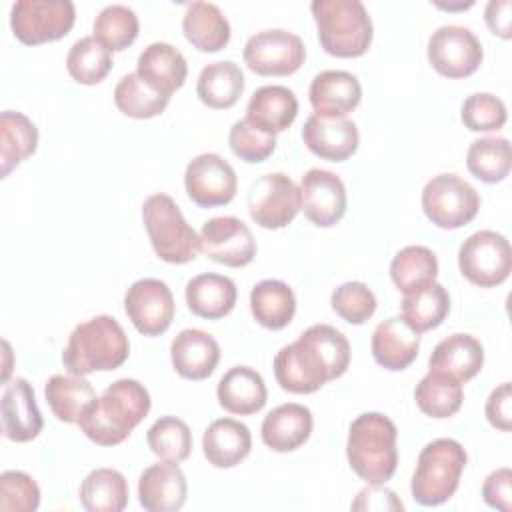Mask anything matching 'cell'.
Returning <instances> with one entry per match:
<instances>
[{"instance_id":"cell-26","label":"cell","mask_w":512,"mask_h":512,"mask_svg":"<svg viewBox=\"0 0 512 512\" xmlns=\"http://www.w3.org/2000/svg\"><path fill=\"white\" fill-rule=\"evenodd\" d=\"M484 364V346L472 334L456 332L436 344L428 358L432 372L448 374L462 384L474 378Z\"/></svg>"},{"instance_id":"cell-18","label":"cell","mask_w":512,"mask_h":512,"mask_svg":"<svg viewBox=\"0 0 512 512\" xmlns=\"http://www.w3.org/2000/svg\"><path fill=\"white\" fill-rule=\"evenodd\" d=\"M0 418L2 436L12 442H30L42 432L44 418L36 404L34 388L26 378H14L4 386Z\"/></svg>"},{"instance_id":"cell-17","label":"cell","mask_w":512,"mask_h":512,"mask_svg":"<svg viewBox=\"0 0 512 512\" xmlns=\"http://www.w3.org/2000/svg\"><path fill=\"white\" fill-rule=\"evenodd\" d=\"M298 192L300 210L312 224L330 228L344 218L346 186L338 174L322 168H310L302 176Z\"/></svg>"},{"instance_id":"cell-13","label":"cell","mask_w":512,"mask_h":512,"mask_svg":"<svg viewBox=\"0 0 512 512\" xmlns=\"http://www.w3.org/2000/svg\"><path fill=\"white\" fill-rule=\"evenodd\" d=\"M484 50L476 34L458 24H446L428 38V62L446 78H466L482 64Z\"/></svg>"},{"instance_id":"cell-29","label":"cell","mask_w":512,"mask_h":512,"mask_svg":"<svg viewBox=\"0 0 512 512\" xmlns=\"http://www.w3.org/2000/svg\"><path fill=\"white\" fill-rule=\"evenodd\" d=\"M202 450L212 466L234 468L252 450L250 428L234 418H218L204 430Z\"/></svg>"},{"instance_id":"cell-32","label":"cell","mask_w":512,"mask_h":512,"mask_svg":"<svg viewBox=\"0 0 512 512\" xmlns=\"http://www.w3.org/2000/svg\"><path fill=\"white\" fill-rule=\"evenodd\" d=\"M244 92V74L232 60L210 62L200 70L196 94L202 104L214 110L232 108Z\"/></svg>"},{"instance_id":"cell-52","label":"cell","mask_w":512,"mask_h":512,"mask_svg":"<svg viewBox=\"0 0 512 512\" xmlns=\"http://www.w3.org/2000/svg\"><path fill=\"white\" fill-rule=\"evenodd\" d=\"M512 2L510 0H490L484 10V20L492 34L508 40L512 36Z\"/></svg>"},{"instance_id":"cell-50","label":"cell","mask_w":512,"mask_h":512,"mask_svg":"<svg viewBox=\"0 0 512 512\" xmlns=\"http://www.w3.org/2000/svg\"><path fill=\"white\" fill-rule=\"evenodd\" d=\"M512 388H510V382H502L500 386H496L488 400H486V420L502 430V432H508L510 430V420H512Z\"/></svg>"},{"instance_id":"cell-41","label":"cell","mask_w":512,"mask_h":512,"mask_svg":"<svg viewBox=\"0 0 512 512\" xmlns=\"http://www.w3.org/2000/svg\"><path fill=\"white\" fill-rule=\"evenodd\" d=\"M170 98L148 86L136 72L122 76L114 88L116 108L130 118H154L162 114Z\"/></svg>"},{"instance_id":"cell-1","label":"cell","mask_w":512,"mask_h":512,"mask_svg":"<svg viewBox=\"0 0 512 512\" xmlns=\"http://www.w3.org/2000/svg\"><path fill=\"white\" fill-rule=\"evenodd\" d=\"M350 364L348 338L330 324H314L292 344L278 350L274 376L282 390L312 394L340 378Z\"/></svg>"},{"instance_id":"cell-36","label":"cell","mask_w":512,"mask_h":512,"mask_svg":"<svg viewBox=\"0 0 512 512\" xmlns=\"http://www.w3.org/2000/svg\"><path fill=\"white\" fill-rule=\"evenodd\" d=\"M38 128L22 112L4 110L0 114V162L6 178L20 162L36 152Z\"/></svg>"},{"instance_id":"cell-15","label":"cell","mask_w":512,"mask_h":512,"mask_svg":"<svg viewBox=\"0 0 512 512\" xmlns=\"http://www.w3.org/2000/svg\"><path fill=\"white\" fill-rule=\"evenodd\" d=\"M124 310L140 334L160 336L170 328L176 304L164 280L140 278L126 290Z\"/></svg>"},{"instance_id":"cell-3","label":"cell","mask_w":512,"mask_h":512,"mask_svg":"<svg viewBox=\"0 0 512 512\" xmlns=\"http://www.w3.org/2000/svg\"><path fill=\"white\" fill-rule=\"evenodd\" d=\"M396 424L380 412H364L352 420L346 458L354 474L366 484H386L398 466Z\"/></svg>"},{"instance_id":"cell-10","label":"cell","mask_w":512,"mask_h":512,"mask_svg":"<svg viewBox=\"0 0 512 512\" xmlns=\"http://www.w3.org/2000/svg\"><path fill=\"white\" fill-rule=\"evenodd\" d=\"M458 268L468 282L480 288L498 286L512 270L510 242L500 232L478 230L460 244Z\"/></svg>"},{"instance_id":"cell-24","label":"cell","mask_w":512,"mask_h":512,"mask_svg":"<svg viewBox=\"0 0 512 512\" xmlns=\"http://www.w3.org/2000/svg\"><path fill=\"white\" fill-rule=\"evenodd\" d=\"M312 426V412L302 404L288 402L264 416L260 436L272 452H292L310 438Z\"/></svg>"},{"instance_id":"cell-35","label":"cell","mask_w":512,"mask_h":512,"mask_svg":"<svg viewBox=\"0 0 512 512\" xmlns=\"http://www.w3.org/2000/svg\"><path fill=\"white\" fill-rule=\"evenodd\" d=\"M78 500L88 512H120L128 504V482L120 470L96 468L82 480Z\"/></svg>"},{"instance_id":"cell-23","label":"cell","mask_w":512,"mask_h":512,"mask_svg":"<svg viewBox=\"0 0 512 512\" xmlns=\"http://www.w3.org/2000/svg\"><path fill=\"white\" fill-rule=\"evenodd\" d=\"M374 360L392 372L408 368L420 350V334L414 332L402 316H390L382 320L370 340Z\"/></svg>"},{"instance_id":"cell-6","label":"cell","mask_w":512,"mask_h":512,"mask_svg":"<svg viewBox=\"0 0 512 512\" xmlns=\"http://www.w3.org/2000/svg\"><path fill=\"white\" fill-rule=\"evenodd\" d=\"M466 450L458 440L436 438L428 442L416 462L410 492L422 506H438L454 496L466 468Z\"/></svg>"},{"instance_id":"cell-28","label":"cell","mask_w":512,"mask_h":512,"mask_svg":"<svg viewBox=\"0 0 512 512\" xmlns=\"http://www.w3.org/2000/svg\"><path fill=\"white\" fill-rule=\"evenodd\" d=\"M296 116L298 98L290 88L280 84H270L254 90L246 106V120L274 136L292 126Z\"/></svg>"},{"instance_id":"cell-11","label":"cell","mask_w":512,"mask_h":512,"mask_svg":"<svg viewBox=\"0 0 512 512\" xmlns=\"http://www.w3.org/2000/svg\"><path fill=\"white\" fill-rule=\"evenodd\" d=\"M246 66L260 76H290L306 58L300 36L284 28H268L252 34L242 50Z\"/></svg>"},{"instance_id":"cell-22","label":"cell","mask_w":512,"mask_h":512,"mask_svg":"<svg viewBox=\"0 0 512 512\" xmlns=\"http://www.w3.org/2000/svg\"><path fill=\"white\" fill-rule=\"evenodd\" d=\"M170 360L182 378L204 380L218 366L220 346L212 334L200 328H184L170 344Z\"/></svg>"},{"instance_id":"cell-25","label":"cell","mask_w":512,"mask_h":512,"mask_svg":"<svg viewBox=\"0 0 512 512\" xmlns=\"http://www.w3.org/2000/svg\"><path fill=\"white\" fill-rule=\"evenodd\" d=\"M136 74L148 86L170 98L172 92L184 84L188 76V64L176 46L168 42H152L140 52Z\"/></svg>"},{"instance_id":"cell-16","label":"cell","mask_w":512,"mask_h":512,"mask_svg":"<svg viewBox=\"0 0 512 512\" xmlns=\"http://www.w3.org/2000/svg\"><path fill=\"white\" fill-rule=\"evenodd\" d=\"M200 250L218 264L242 268L254 260L256 240L240 218L214 216L202 224Z\"/></svg>"},{"instance_id":"cell-21","label":"cell","mask_w":512,"mask_h":512,"mask_svg":"<svg viewBox=\"0 0 512 512\" xmlns=\"http://www.w3.org/2000/svg\"><path fill=\"white\" fill-rule=\"evenodd\" d=\"M314 114L328 118H344L362 100V86L352 72L322 70L318 72L308 90Z\"/></svg>"},{"instance_id":"cell-48","label":"cell","mask_w":512,"mask_h":512,"mask_svg":"<svg viewBox=\"0 0 512 512\" xmlns=\"http://www.w3.org/2000/svg\"><path fill=\"white\" fill-rule=\"evenodd\" d=\"M38 506L40 488L30 474L22 470H6L0 474L2 512H34Z\"/></svg>"},{"instance_id":"cell-49","label":"cell","mask_w":512,"mask_h":512,"mask_svg":"<svg viewBox=\"0 0 512 512\" xmlns=\"http://www.w3.org/2000/svg\"><path fill=\"white\" fill-rule=\"evenodd\" d=\"M482 498L488 506L498 508L502 512L512 510V470L498 468L490 472L482 484Z\"/></svg>"},{"instance_id":"cell-53","label":"cell","mask_w":512,"mask_h":512,"mask_svg":"<svg viewBox=\"0 0 512 512\" xmlns=\"http://www.w3.org/2000/svg\"><path fill=\"white\" fill-rule=\"evenodd\" d=\"M472 4H474L472 0H468V2H458V4H440V2H436V6L446 8V10H464V8H470Z\"/></svg>"},{"instance_id":"cell-8","label":"cell","mask_w":512,"mask_h":512,"mask_svg":"<svg viewBox=\"0 0 512 512\" xmlns=\"http://www.w3.org/2000/svg\"><path fill=\"white\" fill-rule=\"evenodd\" d=\"M420 200L426 218L438 228L446 230L462 228L474 220L480 208L476 188L452 172L432 176L424 184Z\"/></svg>"},{"instance_id":"cell-39","label":"cell","mask_w":512,"mask_h":512,"mask_svg":"<svg viewBox=\"0 0 512 512\" xmlns=\"http://www.w3.org/2000/svg\"><path fill=\"white\" fill-rule=\"evenodd\" d=\"M450 312V296L446 288L432 282L402 298V318L418 334L428 332L444 322Z\"/></svg>"},{"instance_id":"cell-4","label":"cell","mask_w":512,"mask_h":512,"mask_svg":"<svg viewBox=\"0 0 512 512\" xmlns=\"http://www.w3.org/2000/svg\"><path fill=\"white\" fill-rule=\"evenodd\" d=\"M130 342L120 322L108 314L94 316L78 324L64 350L62 362L70 374L116 370L128 360Z\"/></svg>"},{"instance_id":"cell-12","label":"cell","mask_w":512,"mask_h":512,"mask_svg":"<svg viewBox=\"0 0 512 512\" xmlns=\"http://www.w3.org/2000/svg\"><path fill=\"white\" fill-rule=\"evenodd\" d=\"M250 218L266 228L278 230L288 226L300 212V192L284 172H270L252 182L246 196Z\"/></svg>"},{"instance_id":"cell-34","label":"cell","mask_w":512,"mask_h":512,"mask_svg":"<svg viewBox=\"0 0 512 512\" xmlns=\"http://www.w3.org/2000/svg\"><path fill=\"white\" fill-rule=\"evenodd\" d=\"M52 414L66 424H76L82 412L96 400L92 382L78 374H54L44 388Z\"/></svg>"},{"instance_id":"cell-27","label":"cell","mask_w":512,"mask_h":512,"mask_svg":"<svg viewBox=\"0 0 512 512\" xmlns=\"http://www.w3.org/2000/svg\"><path fill=\"white\" fill-rule=\"evenodd\" d=\"M216 396L226 412L250 416L266 406L268 390L260 372L250 366H232L220 378Z\"/></svg>"},{"instance_id":"cell-40","label":"cell","mask_w":512,"mask_h":512,"mask_svg":"<svg viewBox=\"0 0 512 512\" xmlns=\"http://www.w3.org/2000/svg\"><path fill=\"white\" fill-rule=\"evenodd\" d=\"M466 166L472 176L486 184L504 180L512 166L510 140L504 136L476 138L466 152Z\"/></svg>"},{"instance_id":"cell-9","label":"cell","mask_w":512,"mask_h":512,"mask_svg":"<svg viewBox=\"0 0 512 512\" xmlns=\"http://www.w3.org/2000/svg\"><path fill=\"white\" fill-rule=\"evenodd\" d=\"M76 20L70 0H18L10 10V28L26 46H38L64 38Z\"/></svg>"},{"instance_id":"cell-7","label":"cell","mask_w":512,"mask_h":512,"mask_svg":"<svg viewBox=\"0 0 512 512\" xmlns=\"http://www.w3.org/2000/svg\"><path fill=\"white\" fill-rule=\"evenodd\" d=\"M142 220L156 256L168 264H186L200 252V234L186 222L168 194H152L142 204Z\"/></svg>"},{"instance_id":"cell-44","label":"cell","mask_w":512,"mask_h":512,"mask_svg":"<svg viewBox=\"0 0 512 512\" xmlns=\"http://www.w3.org/2000/svg\"><path fill=\"white\" fill-rule=\"evenodd\" d=\"M148 448L168 462H182L192 450V432L188 424L176 416L158 418L146 434Z\"/></svg>"},{"instance_id":"cell-38","label":"cell","mask_w":512,"mask_h":512,"mask_svg":"<svg viewBox=\"0 0 512 512\" xmlns=\"http://www.w3.org/2000/svg\"><path fill=\"white\" fill-rule=\"evenodd\" d=\"M414 400L420 412L430 418H450L454 416L464 400L462 382L442 374V372H428L414 388Z\"/></svg>"},{"instance_id":"cell-47","label":"cell","mask_w":512,"mask_h":512,"mask_svg":"<svg viewBox=\"0 0 512 512\" xmlns=\"http://www.w3.org/2000/svg\"><path fill=\"white\" fill-rule=\"evenodd\" d=\"M228 144L240 160L258 164V162H264L274 152L276 136L256 128L246 118H242L232 124L228 134Z\"/></svg>"},{"instance_id":"cell-43","label":"cell","mask_w":512,"mask_h":512,"mask_svg":"<svg viewBox=\"0 0 512 512\" xmlns=\"http://www.w3.org/2000/svg\"><path fill=\"white\" fill-rule=\"evenodd\" d=\"M94 38L106 46L110 52L128 48L140 30L136 12L126 4H108L104 6L92 24Z\"/></svg>"},{"instance_id":"cell-2","label":"cell","mask_w":512,"mask_h":512,"mask_svg":"<svg viewBox=\"0 0 512 512\" xmlns=\"http://www.w3.org/2000/svg\"><path fill=\"white\" fill-rule=\"evenodd\" d=\"M150 394L134 378L112 382L78 418L80 432L98 446H116L148 416Z\"/></svg>"},{"instance_id":"cell-20","label":"cell","mask_w":512,"mask_h":512,"mask_svg":"<svg viewBox=\"0 0 512 512\" xmlns=\"http://www.w3.org/2000/svg\"><path fill=\"white\" fill-rule=\"evenodd\" d=\"M188 484L178 462H156L138 478V500L148 512H176L184 506Z\"/></svg>"},{"instance_id":"cell-31","label":"cell","mask_w":512,"mask_h":512,"mask_svg":"<svg viewBox=\"0 0 512 512\" xmlns=\"http://www.w3.org/2000/svg\"><path fill=\"white\" fill-rule=\"evenodd\" d=\"M182 30L200 52H218L230 42V22L212 2H190L182 16Z\"/></svg>"},{"instance_id":"cell-45","label":"cell","mask_w":512,"mask_h":512,"mask_svg":"<svg viewBox=\"0 0 512 512\" xmlns=\"http://www.w3.org/2000/svg\"><path fill=\"white\" fill-rule=\"evenodd\" d=\"M506 118V104L490 92H476L468 96L460 108V120L472 132L500 130L506 124Z\"/></svg>"},{"instance_id":"cell-14","label":"cell","mask_w":512,"mask_h":512,"mask_svg":"<svg viewBox=\"0 0 512 512\" xmlns=\"http://www.w3.org/2000/svg\"><path fill=\"white\" fill-rule=\"evenodd\" d=\"M184 186L194 204L214 208L228 204L236 196L238 178L228 160L220 154L204 152L186 164Z\"/></svg>"},{"instance_id":"cell-5","label":"cell","mask_w":512,"mask_h":512,"mask_svg":"<svg viewBox=\"0 0 512 512\" xmlns=\"http://www.w3.org/2000/svg\"><path fill=\"white\" fill-rule=\"evenodd\" d=\"M322 48L336 58L362 56L374 36V26L360 0H314L310 4Z\"/></svg>"},{"instance_id":"cell-33","label":"cell","mask_w":512,"mask_h":512,"mask_svg":"<svg viewBox=\"0 0 512 512\" xmlns=\"http://www.w3.org/2000/svg\"><path fill=\"white\" fill-rule=\"evenodd\" d=\"M250 310L260 326L268 330H282L294 318L296 296L286 282L268 278L252 288Z\"/></svg>"},{"instance_id":"cell-51","label":"cell","mask_w":512,"mask_h":512,"mask_svg":"<svg viewBox=\"0 0 512 512\" xmlns=\"http://www.w3.org/2000/svg\"><path fill=\"white\" fill-rule=\"evenodd\" d=\"M352 510H404V504L384 484H368L358 492Z\"/></svg>"},{"instance_id":"cell-37","label":"cell","mask_w":512,"mask_h":512,"mask_svg":"<svg viewBox=\"0 0 512 512\" xmlns=\"http://www.w3.org/2000/svg\"><path fill=\"white\" fill-rule=\"evenodd\" d=\"M438 276V258L436 254L420 244H412L396 252L390 262V278L402 294H412Z\"/></svg>"},{"instance_id":"cell-30","label":"cell","mask_w":512,"mask_h":512,"mask_svg":"<svg viewBox=\"0 0 512 512\" xmlns=\"http://www.w3.org/2000/svg\"><path fill=\"white\" fill-rule=\"evenodd\" d=\"M184 296L192 314L206 320H218L232 312L238 290L228 276L204 272L186 284Z\"/></svg>"},{"instance_id":"cell-19","label":"cell","mask_w":512,"mask_h":512,"mask_svg":"<svg viewBox=\"0 0 512 512\" xmlns=\"http://www.w3.org/2000/svg\"><path fill=\"white\" fill-rule=\"evenodd\" d=\"M304 146L318 158L344 162L358 150L360 134L350 118H328L312 114L302 128Z\"/></svg>"},{"instance_id":"cell-46","label":"cell","mask_w":512,"mask_h":512,"mask_svg":"<svg viewBox=\"0 0 512 512\" xmlns=\"http://www.w3.org/2000/svg\"><path fill=\"white\" fill-rule=\"evenodd\" d=\"M332 310L350 324H364L376 312V296L364 282H344L330 296Z\"/></svg>"},{"instance_id":"cell-42","label":"cell","mask_w":512,"mask_h":512,"mask_svg":"<svg viewBox=\"0 0 512 512\" xmlns=\"http://www.w3.org/2000/svg\"><path fill=\"white\" fill-rule=\"evenodd\" d=\"M112 52L94 36L78 38L66 56V70L78 84H98L112 70Z\"/></svg>"}]
</instances>
